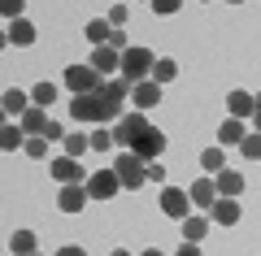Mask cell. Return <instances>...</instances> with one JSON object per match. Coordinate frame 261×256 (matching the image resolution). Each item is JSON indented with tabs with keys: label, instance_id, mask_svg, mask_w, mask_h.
<instances>
[{
	"label": "cell",
	"instance_id": "6da1fadb",
	"mask_svg": "<svg viewBox=\"0 0 261 256\" xmlns=\"http://www.w3.org/2000/svg\"><path fill=\"white\" fill-rule=\"evenodd\" d=\"M70 113H74L79 122H118L122 118V104H113L105 92H79L74 100H70Z\"/></svg>",
	"mask_w": 261,
	"mask_h": 256
},
{
	"label": "cell",
	"instance_id": "7a4b0ae2",
	"mask_svg": "<svg viewBox=\"0 0 261 256\" xmlns=\"http://www.w3.org/2000/svg\"><path fill=\"white\" fill-rule=\"evenodd\" d=\"M113 169H118V178H122V187H126V191H140V187L148 183V161H144V156H135L130 148H122V156H118V165H113Z\"/></svg>",
	"mask_w": 261,
	"mask_h": 256
},
{
	"label": "cell",
	"instance_id": "3957f363",
	"mask_svg": "<svg viewBox=\"0 0 261 256\" xmlns=\"http://www.w3.org/2000/svg\"><path fill=\"white\" fill-rule=\"evenodd\" d=\"M152 65H157V56H152L148 48H126V52H122V74H126L130 82L148 78V74H152Z\"/></svg>",
	"mask_w": 261,
	"mask_h": 256
},
{
	"label": "cell",
	"instance_id": "277c9868",
	"mask_svg": "<svg viewBox=\"0 0 261 256\" xmlns=\"http://www.w3.org/2000/svg\"><path fill=\"white\" fill-rule=\"evenodd\" d=\"M148 126V118H144V109H135V113H122L118 122H113V144L118 148H130L135 139H140V130Z\"/></svg>",
	"mask_w": 261,
	"mask_h": 256
},
{
	"label": "cell",
	"instance_id": "5b68a950",
	"mask_svg": "<svg viewBox=\"0 0 261 256\" xmlns=\"http://www.w3.org/2000/svg\"><path fill=\"white\" fill-rule=\"evenodd\" d=\"M100 70H96V65H65V87H70V92H100Z\"/></svg>",
	"mask_w": 261,
	"mask_h": 256
},
{
	"label": "cell",
	"instance_id": "8992f818",
	"mask_svg": "<svg viewBox=\"0 0 261 256\" xmlns=\"http://www.w3.org/2000/svg\"><path fill=\"white\" fill-rule=\"evenodd\" d=\"M122 187L118 169H96V174H87V191H92V200H113Z\"/></svg>",
	"mask_w": 261,
	"mask_h": 256
},
{
	"label": "cell",
	"instance_id": "52a82bcc",
	"mask_svg": "<svg viewBox=\"0 0 261 256\" xmlns=\"http://www.w3.org/2000/svg\"><path fill=\"white\" fill-rule=\"evenodd\" d=\"M161 148H166V135H161L157 126H144V130H140V139L130 144V152H135V156H144V161H157V156H161Z\"/></svg>",
	"mask_w": 261,
	"mask_h": 256
},
{
	"label": "cell",
	"instance_id": "ba28073f",
	"mask_svg": "<svg viewBox=\"0 0 261 256\" xmlns=\"http://www.w3.org/2000/svg\"><path fill=\"white\" fill-rule=\"evenodd\" d=\"M87 200H92L87 183H61V200H57V209H61V213H83Z\"/></svg>",
	"mask_w": 261,
	"mask_h": 256
},
{
	"label": "cell",
	"instance_id": "9c48e42d",
	"mask_svg": "<svg viewBox=\"0 0 261 256\" xmlns=\"http://www.w3.org/2000/svg\"><path fill=\"white\" fill-rule=\"evenodd\" d=\"M187 204H192V195H187V191H178V187H166V191H161V213H166V217L183 221L187 213H192Z\"/></svg>",
	"mask_w": 261,
	"mask_h": 256
},
{
	"label": "cell",
	"instance_id": "30bf717a",
	"mask_svg": "<svg viewBox=\"0 0 261 256\" xmlns=\"http://www.w3.org/2000/svg\"><path fill=\"white\" fill-rule=\"evenodd\" d=\"M130 104H135V109H152V104H161V82L157 78H140L135 87H130Z\"/></svg>",
	"mask_w": 261,
	"mask_h": 256
},
{
	"label": "cell",
	"instance_id": "8fae6325",
	"mask_svg": "<svg viewBox=\"0 0 261 256\" xmlns=\"http://www.w3.org/2000/svg\"><path fill=\"white\" fill-rule=\"evenodd\" d=\"M209 221H214V226H235V221H240V204H235V195H218V200L209 204Z\"/></svg>",
	"mask_w": 261,
	"mask_h": 256
},
{
	"label": "cell",
	"instance_id": "7c38bea8",
	"mask_svg": "<svg viewBox=\"0 0 261 256\" xmlns=\"http://www.w3.org/2000/svg\"><path fill=\"white\" fill-rule=\"evenodd\" d=\"M48 174H53L57 183H87V178H83V165H79V156H70V152H65V156H57Z\"/></svg>",
	"mask_w": 261,
	"mask_h": 256
},
{
	"label": "cell",
	"instance_id": "4fadbf2b",
	"mask_svg": "<svg viewBox=\"0 0 261 256\" xmlns=\"http://www.w3.org/2000/svg\"><path fill=\"white\" fill-rule=\"evenodd\" d=\"M31 104H35V100H31V96H27V92H22V87H9V92L0 96V109L9 113V118H22V113H27V109H31Z\"/></svg>",
	"mask_w": 261,
	"mask_h": 256
},
{
	"label": "cell",
	"instance_id": "5bb4252c",
	"mask_svg": "<svg viewBox=\"0 0 261 256\" xmlns=\"http://www.w3.org/2000/svg\"><path fill=\"white\" fill-rule=\"evenodd\" d=\"M187 195H192L196 209H209V204L218 200V183H214V178H200V183H192V191H187Z\"/></svg>",
	"mask_w": 261,
	"mask_h": 256
},
{
	"label": "cell",
	"instance_id": "9a60e30c",
	"mask_svg": "<svg viewBox=\"0 0 261 256\" xmlns=\"http://www.w3.org/2000/svg\"><path fill=\"white\" fill-rule=\"evenodd\" d=\"M214 183H218V195H240L244 191V174H235V169H226V165L214 174Z\"/></svg>",
	"mask_w": 261,
	"mask_h": 256
},
{
	"label": "cell",
	"instance_id": "2e32d148",
	"mask_svg": "<svg viewBox=\"0 0 261 256\" xmlns=\"http://www.w3.org/2000/svg\"><path fill=\"white\" fill-rule=\"evenodd\" d=\"M226 109H231V118H252V109H257V96H248V92H231V96H226Z\"/></svg>",
	"mask_w": 261,
	"mask_h": 256
},
{
	"label": "cell",
	"instance_id": "e0dca14e",
	"mask_svg": "<svg viewBox=\"0 0 261 256\" xmlns=\"http://www.w3.org/2000/svg\"><path fill=\"white\" fill-rule=\"evenodd\" d=\"M22 130H27V135H44V126H48V113H44V104H31L27 113H22Z\"/></svg>",
	"mask_w": 261,
	"mask_h": 256
},
{
	"label": "cell",
	"instance_id": "ac0fdd59",
	"mask_svg": "<svg viewBox=\"0 0 261 256\" xmlns=\"http://www.w3.org/2000/svg\"><path fill=\"white\" fill-rule=\"evenodd\" d=\"M5 39H9V44H18V48H27V44H35V26H31L27 18H13V22H9V35H5Z\"/></svg>",
	"mask_w": 261,
	"mask_h": 256
},
{
	"label": "cell",
	"instance_id": "d6986e66",
	"mask_svg": "<svg viewBox=\"0 0 261 256\" xmlns=\"http://www.w3.org/2000/svg\"><path fill=\"white\" fill-rule=\"evenodd\" d=\"M92 65H96V70H122V52H118V48H109V44H100L92 52Z\"/></svg>",
	"mask_w": 261,
	"mask_h": 256
},
{
	"label": "cell",
	"instance_id": "ffe728a7",
	"mask_svg": "<svg viewBox=\"0 0 261 256\" xmlns=\"http://www.w3.org/2000/svg\"><path fill=\"white\" fill-rule=\"evenodd\" d=\"M22 144H27V130H22V122H9V126L0 130V148H5V152H18Z\"/></svg>",
	"mask_w": 261,
	"mask_h": 256
},
{
	"label": "cell",
	"instance_id": "44dd1931",
	"mask_svg": "<svg viewBox=\"0 0 261 256\" xmlns=\"http://www.w3.org/2000/svg\"><path fill=\"white\" fill-rule=\"evenodd\" d=\"M83 35H87V44H96V48H100V44H109L113 26H109V18H92V22H87V31H83Z\"/></svg>",
	"mask_w": 261,
	"mask_h": 256
},
{
	"label": "cell",
	"instance_id": "7402d4cb",
	"mask_svg": "<svg viewBox=\"0 0 261 256\" xmlns=\"http://www.w3.org/2000/svg\"><path fill=\"white\" fill-rule=\"evenodd\" d=\"M244 135H248V130H244V118H226L222 126H218V139H222V148H226V144H240Z\"/></svg>",
	"mask_w": 261,
	"mask_h": 256
},
{
	"label": "cell",
	"instance_id": "603a6c76",
	"mask_svg": "<svg viewBox=\"0 0 261 256\" xmlns=\"http://www.w3.org/2000/svg\"><path fill=\"white\" fill-rule=\"evenodd\" d=\"M205 235H209V217H192V213H187L183 217V239H196V243H200Z\"/></svg>",
	"mask_w": 261,
	"mask_h": 256
},
{
	"label": "cell",
	"instance_id": "cb8c5ba5",
	"mask_svg": "<svg viewBox=\"0 0 261 256\" xmlns=\"http://www.w3.org/2000/svg\"><path fill=\"white\" fill-rule=\"evenodd\" d=\"M22 152H27L31 161H44V156H48V135H27V144H22Z\"/></svg>",
	"mask_w": 261,
	"mask_h": 256
},
{
	"label": "cell",
	"instance_id": "d4e9b609",
	"mask_svg": "<svg viewBox=\"0 0 261 256\" xmlns=\"http://www.w3.org/2000/svg\"><path fill=\"white\" fill-rule=\"evenodd\" d=\"M35 235H31V230H13V239H9V252H22V256H27V252H35Z\"/></svg>",
	"mask_w": 261,
	"mask_h": 256
},
{
	"label": "cell",
	"instance_id": "484cf974",
	"mask_svg": "<svg viewBox=\"0 0 261 256\" xmlns=\"http://www.w3.org/2000/svg\"><path fill=\"white\" fill-rule=\"evenodd\" d=\"M148 78H157V82H170V78H178V61H170V56H161L157 65H152V74Z\"/></svg>",
	"mask_w": 261,
	"mask_h": 256
},
{
	"label": "cell",
	"instance_id": "4316f807",
	"mask_svg": "<svg viewBox=\"0 0 261 256\" xmlns=\"http://www.w3.org/2000/svg\"><path fill=\"white\" fill-rule=\"evenodd\" d=\"M31 100L35 104H57V82H35L31 87Z\"/></svg>",
	"mask_w": 261,
	"mask_h": 256
},
{
	"label": "cell",
	"instance_id": "83f0119b",
	"mask_svg": "<svg viewBox=\"0 0 261 256\" xmlns=\"http://www.w3.org/2000/svg\"><path fill=\"white\" fill-rule=\"evenodd\" d=\"M200 165H205L209 174H218V169L226 165V152H222V148H205V152H200Z\"/></svg>",
	"mask_w": 261,
	"mask_h": 256
},
{
	"label": "cell",
	"instance_id": "f1b7e54d",
	"mask_svg": "<svg viewBox=\"0 0 261 256\" xmlns=\"http://www.w3.org/2000/svg\"><path fill=\"white\" fill-rule=\"evenodd\" d=\"M87 139H92V152H109V148H113V130H105V122H100Z\"/></svg>",
	"mask_w": 261,
	"mask_h": 256
},
{
	"label": "cell",
	"instance_id": "f546056e",
	"mask_svg": "<svg viewBox=\"0 0 261 256\" xmlns=\"http://www.w3.org/2000/svg\"><path fill=\"white\" fill-rule=\"evenodd\" d=\"M240 152L248 156V161H261V130H252V135L240 139Z\"/></svg>",
	"mask_w": 261,
	"mask_h": 256
},
{
	"label": "cell",
	"instance_id": "4dcf8cb0",
	"mask_svg": "<svg viewBox=\"0 0 261 256\" xmlns=\"http://www.w3.org/2000/svg\"><path fill=\"white\" fill-rule=\"evenodd\" d=\"M61 144H65V152H70V156H83L87 148H92V139H87V135H65Z\"/></svg>",
	"mask_w": 261,
	"mask_h": 256
},
{
	"label": "cell",
	"instance_id": "1f68e13d",
	"mask_svg": "<svg viewBox=\"0 0 261 256\" xmlns=\"http://www.w3.org/2000/svg\"><path fill=\"white\" fill-rule=\"evenodd\" d=\"M126 22H130V9H126V5L118 0V5L109 9V26H113V31H126Z\"/></svg>",
	"mask_w": 261,
	"mask_h": 256
},
{
	"label": "cell",
	"instance_id": "d6a6232c",
	"mask_svg": "<svg viewBox=\"0 0 261 256\" xmlns=\"http://www.w3.org/2000/svg\"><path fill=\"white\" fill-rule=\"evenodd\" d=\"M148 5H152V13H161V18H170V13L183 9V0H148Z\"/></svg>",
	"mask_w": 261,
	"mask_h": 256
},
{
	"label": "cell",
	"instance_id": "836d02e7",
	"mask_svg": "<svg viewBox=\"0 0 261 256\" xmlns=\"http://www.w3.org/2000/svg\"><path fill=\"white\" fill-rule=\"evenodd\" d=\"M22 9H27V0H0V13H5V18H22Z\"/></svg>",
	"mask_w": 261,
	"mask_h": 256
},
{
	"label": "cell",
	"instance_id": "e575fe53",
	"mask_svg": "<svg viewBox=\"0 0 261 256\" xmlns=\"http://www.w3.org/2000/svg\"><path fill=\"white\" fill-rule=\"evenodd\" d=\"M166 178H170V169L161 165V156H157V161H148V183H166Z\"/></svg>",
	"mask_w": 261,
	"mask_h": 256
},
{
	"label": "cell",
	"instance_id": "d590c367",
	"mask_svg": "<svg viewBox=\"0 0 261 256\" xmlns=\"http://www.w3.org/2000/svg\"><path fill=\"white\" fill-rule=\"evenodd\" d=\"M44 135H48V139H53V144H57V139H65V130H61V122H53V118H48V126H44Z\"/></svg>",
	"mask_w": 261,
	"mask_h": 256
},
{
	"label": "cell",
	"instance_id": "8d00e7d4",
	"mask_svg": "<svg viewBox=\"0 0 261 256\" xmlns=\"http://www.w3.org/2000/svg\"><path fill=\"white\" fill-rule=\"evenodd\" d=\"M109 48H118V52H126V35H122V31H113V35H109Z\"/></svg>",
	"mask_w": 261,
	"mask_h": 256
},
{
	"label": "cell",
	"instance_id": "74e56055",
	"mask_svg": "<svg viewBox=\"0 0 261 256\" xmlns=\"http://www.w3.org/2000/svg\"><path fill=\"white\" fill-rule=\"evenodd\" d=\"M252 122H257V130H261V96H257V109H252Z\"/></svg>",
	"mask_w": 261,
	"mask_h": 256
},
{
	"label": "cell",
	"instance_id": "f35d334b",
	"mask_svg": "<svg viewBox=\"0 0 261 256\" xmlns=\"http://www.w3.org/2000/svg\"><path fill=\"white\" fill-rule=\"evenodd\" d=\"M226 5H244V0H226Z\"/></svg>",
	"mask_w": 261,
	"mask_h": 256
}]
</instances>
